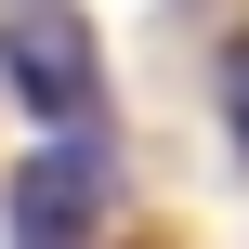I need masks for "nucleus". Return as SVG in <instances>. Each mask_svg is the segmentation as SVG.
I'll return each mask as SVG.
<instances>
[{
	"label": "nucleus",
	"instance_id": "f03ea898",
	"mask_svg": "<svg viewBox=\"0 0 249 249\" xmlns=\"http://www.w3.org/2000/svg\"><path fill=\"white\" fill-rule=\"evenodd\" d=\"M92 210H105V144H92V131H66L53 158L13 171V236H26V249H79Z\"/></svg>",
	"mask_w": 249,
	"mask_h": 249
},
{
	"label": "nucleus",
	"instance_id": "f257e3e1",
	"mask_svg": "<svg viewBox=\"0 0 249 249\" xmlns=\"http://www.w3.org/2000/svg\"><path fill=\"white\" fill-rule=\"evenodd\" d=\"M0 79H13L53 131H92V118H105V66H92L79 0H13V26H0Z\"/></svg>",
	"mask_w": 249,
	"mask_h": 249
},
{
	"label": "nucleus",
	"instance_id": "7ed1b4c3",
	"mask_svg": "<svg viewBox=\"0 0 249 249\" xmlns=\"http://www.w3.org/2000/svg\"><path fill=\"white\" fill-rule=\"evenodd\" d=\"M223 118H236V158H249V53L223 66Z\"/></svg>",
	"mask_w": 249,
	"mask_h": 249
}]
</instances>
